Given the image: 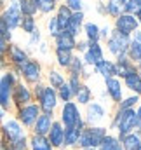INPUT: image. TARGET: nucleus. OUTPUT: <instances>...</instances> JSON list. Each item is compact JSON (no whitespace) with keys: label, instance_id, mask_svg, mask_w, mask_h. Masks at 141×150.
<instances>
[{"label":"nucleus","instance_id":"423d86ee","mask_svg":"<svg viewBox=\"0 0 141 150\" xmlns=\"http://www.w3.org/2000/svg\"><path fill=\"white\" fill-rule=\"evenodd\" d=\"M37 101H38L37 105L40 107V112L42 113H54V110L58 108V103H59L56 89H52L49 86L44 87V91L40 93V96L37 98Z\"/></svg>","mask_w":141,"mask_h":150},{"label":"nucleus","instance_id":"f257e3e1","mask_svg":"<svg viewBox=\"0 0 141 150\" xmlns=\"http://www.w3.org/2000/svg\"><path fill=\"white\" fill-rule=\"evenodd\" d=\"M138 126V120H136V110L134 108H129V110H117L113 115V120L110 124L111 129L117 131V138L120 140L122 136L129 134V133H134Z\"/></svg>","mask_w":141,"mask_h":150},{"label":"nucleus","instance_id":"052dcab7","mask_svg":"<svg viewBox=\"0 0 141 150\" xmlns=\"http://www.w3.org/2000/svg\"><path fill=\"white\" fill-rule=\"evenodd\" d=\"M0 147H2V138H0Z\"/></svg>","mask_w":141,"mask_h":150},{"label":"nucleus","instance_id":"c85d7f7f","mask_svg":"<svg viewBox=\"0 0 141 150\" xmlns=\"http://www.w3.org/2000/svg\"><path fill=\"white\" fill-rule=\"evenodd\" d=\"M71 18V11L66 7V5H61L59 11H58V16H56V21H58V26L61 32H65L68 28V23H70Z\"/></svg>","mask_w":141,"mask_h":150},{"label":"nucleus","instance_id":"a19ab883","mask_svg":"<svg viewBox=\"0 0 141 150\" xmlns=\"http://www.w3.org/2000/svg\"><path fill=\"white\" fill-rule=\"evenodd\" d=\"M66 84L70 86L71 93H73V96L77 94V91L80 89V86H82V79L80 77H75V75H70V79L66 80Z\"/></svg>","mask_w":141,"mask_h":150},{"label":"nucleus","instance_id":"f704fd0d","mask_svg":"<svg viewBox=\"0 0 141 150\" xmlns=\"http://www.w3.org/2000/svg\"><path fill=\"white\" fill-rule=\"evenodd\" d=\"M47 79H49V87H52V89H58L59 86H63L66 80H65V75L61 74L59 70H49V75H47Z\"/></svg>","mask_w":141,"mask_h":150},{"label":"nucleus","instance_id":"4468645a","mask_svg":"<svg viewBox=\"0 0 141 150\" xmlns=\"http://www.w3.org/2000/svg\"><path fill=\"white\" fill-rule=\"evenodd\" d=\"M105 87H106V94L110 96V100L118 105L122 101V98H124V86H122V82L117 77L105 79Z\"/></svg>","mask_w":141,"mask_h":150},{"label":"nucleus","instance_id":"c756f323","mask_svg":"<svg viewBox=\"0 0 141 150\" xmlns=\"http://www.w3.org/2000/svg\"><path fill=\"white\" fill-rule=\"evenodd\" d=\"M98 150H122V145L115 134H106L101 142V145L98 147Z\"/></svg>","mask_w":141,"mask_h":150},{"label":"nucleus","instance_id":"cd10ccee","mask_svg":"<svg viewBox=\"0 0 141 150\" xmlns=\"http://www.w3.org/2000/svg\"><path fill=\"white\" fill-rule=\"evenodd\" d=\"M120 145H122V150H136L141 145V140L136 133H129L120 138Z\"/></svg>","mask_w":141,"mask_h":150},{"label":"nucleus","instance_id":"dca6fc26","mask_svg":"<svg viewBox=\"0 0 141 150\" xmlns=\"http://www.w3.org/2000/svg\"><path fill=\"white\" fill-rule=\"evenodd\" d=\"M4 21V25L9 28V30H14L16 26H19L21 23V11H19V4H12L5 12L4 16L0 18Z\"/></svg>","mask_w":141,"mask_h":150},{"label":"nucleus","instance_id":"7ed1b4c3","mask_svg":"<svg viewBox=\"0 0 141 150\" xmlns=\"http://www.w3.org/2000/svg\"><path fill=\"white\" fill-rule=\"evenodd\" d=\"M59 122L63 127H85V122L82 119L80 108L75 101H66L61 107V113H59Z\"/></svg>","mask_w":141,"mask_h":150},{"label":"nucleus","instance_id":"a878e982","mask_svg":"<svg viewBox=\"0 0 141 150\" xmlns=\"http://www.w3.org/2000/svg\"><path fill=\"white\" fill-rule=\"evenodd\" d=\"M84 33H85V40L89 44H96L101 38V35H99V26L96 23H85L84 25Z\"/></svg>","mask_w":141,"mask_h":150},{"label":"nucleus","instance_id":"5701e85b","mask_svg":"<svg viewBox=\"0 0 141 150\" xmlns=\"http://www.w3.org/2000/svg\"><path fill=\"white\" fill-rule=\"evenodd\" d=\"M9 54H11V61L18 67V70L30 59L28 58V54L19 47V45H11V49H9Z\"/></svg>","mask_w":141,"mask_h":150},{"label":"nucleus","instance_id":"bb28decb","mask_svg":"<svg viewBox=\"0 0 141 150\" xmlns=\"http://www.w3.org/2000/svg\"><path fill=\"white\" fill-rule=\"evenodd\" d=\"M28 147L32 150H54L51 147L47 136H38V134H33L28 142Z\"/></svg>","mask_w":141,"mask_h":150},{"label":"nucleus","instance_id":"ea45409f","mask_svg":"<svg viewBox=\"0 0 141 150\" xmlns=\"http://www.w3.org/2000/svg\"><path fill=\"white\" fill-rule=\"evenodd\" d=\"M122 9L125 11V14H133V16H134V14L141 9V0H125Z\"/></svg>","mask_w":141,"mask_h":150},{"label":"nucleus","instance_id":"20e7f679","mask_svg":"<svg viewBox=\"0 0 141 150\" xmlns=\"http://www.w3.org/2000/svg\"><path fill=\"white\" fill-rule=\"evenodd\" d=\"M16 84H18V79L14 72H5L0 77V107L4 110L11 108V94Z\"/></svg>","mask_w":141,"mask_h":150},{"label":"nucleus","instance_id":"72a5a7b5","mask_svg":"<svg viewBox=\"0 0 141 150\" xmlns=\"http://www.w3.org/2000/svg\"><path fill=\"white\" fill-rule=\"evenodd\" d=\"M19 11L25 16H33L38 11V0H21L19 2Z\"/></svg>","mask_w":141,"mask_h":150},{"label":"nucleus","instance_id":"13d9d810","mask_svg":"<svg viewBox=\"0 0 141 150\" xmlns=\"http://www.w3.org/2000/svg\"><path fill=\"white\" fill-rule=\"evenodd\" d=\"M80 150H98V149H92V147H87V149H80Z\"/></svg>","mask_w":141,"mask_h":150},{"label":"nucleus","instance_id":"4d7b16f0","mask_svg":"<svg viewBox=\"0 0 141 150\" xmlns=\"http://www.w3.org/2000/svg\"><path fill=\"white\" fill-rule=\"evenodd\" d=\"M136 70H138V74H140V77H141V63L140 65H136Z\"/></svg>","mask_w":141,"mask_h":150},{"label":"nucleus","instance_id":"4be33fe9","mask_svg":"<svg viewBox=\"0 0 141 150\" xmlns=\"http://www.w3.org/2000/svg\"><path fill=\"white\" fill-rule=\"evenodd\" d=\"M84 127H65V140H63V147H77L78 143V138H80V133H82Z\"/></svg>","mask_w":141,"mask_h":150},{"label":"nucleus","instance_id":"e2e57ef3","mask_svg":"<svg viewBox=\"0 0 141 150\" xmlns=\"http://www.w3.org/2000/svg\"><path fill=\"white\" fill-rule=\"evenodd\" d=\"M0 5H2V0H0Z\"/></svg>","mask_w":141,"mask_h":150},{"label":"nucleus","instance_id":"09e8293b","mask_svg":"<svg viewBox=\"0 0 141 150\" xmlns=\"http://www.w3.org/2000/svg\"><path fill=\"white\" fill-rule=\"evenodd\" d=\"M5 51H7V40H4V38L0 37V56H2Z\"/></svg>","mask_w":141,"mask_h":150},{"label":"nucleus","instance_id":"6e6552de","mask_svg":"<svg viewBox=\"0 0 141 150\" xmlns=\"http://www.w3.org/2000/svg\"><path fill=\"white\" fill-rule=\"evenodd\" d=\"M85 107H87L85 119H84L85 126H99L106 119V115H108V110H106L101 103H98V101H91Z\"/></svg>","mask_w":141,"mask_h":150},{"label":"nucleus","instance_id":"8fccbe9b","mask_svg":"<svg viewBox=\"0 0 141 150\" xmlns=\"http://www.w3.org/2000/svg\"><path fill=\"white\" fill-rule=\"evenodd\" d=\"M136 120H138V126H136V129L141 126V107H138L136 108Z\"/></svg>","mask_w":141,"mask_h":150},{"label":"nucleus","instance_id":"412c9836","mask_svg":"<svg viewBox=\"0 0 141 150\" xmlns=\"http://www.w3.org/2000/svg\"><path fill=\"white\" fill-rule=\"evenodd\" d=\"M96 72L101 75L103 79H111V77H117V68H115V61H110V59H103L101 63H98L96 67Z\"/></svg>","mask_w":141,"mask_h":150},{"label":"nucleus","instance_id":"6ab92c4d","mask_svg":"<svg viewBox=\"0 0 141 150\" xmlns=\"http://www.w3.org/2000/svg\"><path fill=\"white\" fill-rule=\"evenodd\" d=\"M124 86L131 93H134L136 96H141V77L138 74V70H133L131 74H127L124 77Z\"/></svg>","mask_w":141,"mask_h":150},{"label":"nucleus","instance_id":"393cba45","mask_svg":"<svg viewBox=\"0 0 141 150\" xmlns=\"http://www.w3.org/2000/svg\"><path fill=\"white\" fill-rule=\"evenodd\" d=\"M82 25H84V12H71L70 23H68V32L73 37H77L82 32Z\"/></svg>","mask_w":141,"mask_h":150},{"label":"nucleus","instance_id":"37998d69","mask_svg":"<svg viewBox=\"0 0 141 150\" xmlns=\"http://www.w3.org/2000/svg\"><path fill=\"white\" fill-rule=\"evenodd\" d=\"M47 30H49V33L52 35V37H56L61 30H59V26H58V21H56V16L54 18H51V21L47 23Z\"/></svg>","mask_w":141,"mask_h":150},{"label":"nucleus","instance_id":"9d476101","mask_svg":"<svg viewBox=\"0 0 141 150\" xmlns=\"http://www.w3.org/2000/svg\"><path fill=\"white\" fill-rule=\"evenodd\" d=\"M38 115H40V107L37 103H28L25 107H19L18 119L16 120L19 124H23L25 127H33V124H35V120L38 119Z\"/></svg>","mask_w":141,"mask_h":150},{"label":"nucleus","instance_id":"39448f33","mask_svg":"<svg viewBox=\"0 0 141 150\" xmlns=\"http://www.w3.org/2000/svg\"><path fill=\"white\" fill-rule=\"evenodd\" d=\"M129 44H131V37L120 35L118 32H113V33L108 37V42H106L110 54H113L115 58H120V56H127V51H129Z\"/></svg>","mask_w":141,"mask_h":150},{"label":"nucleus","instance_id":"2f4dec72","mask_svg":"<svg viewBox=\"0 0 141 150\" xmlns=\"http://www.w3.org/2000/svg\"><path fill=\"white\" fill-rule=\"evenodd\" d=\"M84 68H85V65H84V59H82L80 56H75V54H73V58H71L70 67L66 68V70L70 72V75H75V77H80V75H82V72H84Z\"/></svg>","mask_w":141,"mask_h":150},{"label":"nucleus","instance_id":"f3484780","mask_svg":"<svg viewBox=\"0 0 141 150\" xmlns=\"http://www.w3.org/2000/svg\"><path fill=\"white\" fill-rule=\"evenodd\" d=\"M54 122V117L52 113H40L38 119L35 120L33 124V134H38V136H47L51 126Z\"/></svg>","mask_w":141,"mask_h":150},{"label":"nucleus","instance_id":"4c0bfd02","mask_svg":"<svg viewBox=\"0 0 141 150\" xmlns=\"http://www.w3.org/2000/svg\"><path fill=\"white\" fill-rule=\"evenodd\" d=\"M19 26H21V28H23V32H26V33H32V32H35V30H37L35 18H33V16H25V18H21V23H19Z\"/></svg>","mask_w":141,"mask_h":150},{"label":"nucleus","instance_id":"c03bdc74","mask_svg":"<svg viewBox=\"0 0 141 150\" xmlns=\"http://www.w3.org/2000/svg\"><path fill=\"white\" fill-rule=\"evenodd\" d=\"M66 7L70 9L71 12H82L84 4H82V0H68L66 2Z\"/></svg>","mask_w":141,"mask_h":150},{"label":"nucleus","instance_id":"0eeeda50","mask_svg":"<svg viewBox=\"0 0 141 150\" xmlns=\"http://www.w3.org/2000/svg\"><path fill=\"white\" fill-rule=\"evenodd\" d=\"M2 134H4V138H5V142H9V145L14 143V142H18V140H21V138H26L23 126H21L16 119H7V120H4Z\"/></svg>","mask_w":141,"mask_h":150},{"label":"nucleus","instance_id":"e433bc0d","mask_svg":"<svg viewBox=\"0 0 141 150\" xmlns=\"http://www.w3.org/2000/svg\"><path fill=\"white\" fill-rule=\"evenodd\" d=\"M138 103H140V96L133 94V96L122 98V101L118 103V108H117V110H129V108H134Z\"/></svg>","mask_w":141,"mask_h":150},{"label":"nucleus","instance_id":"58836bf2","mask_svg":"<svg viewBox=\"0 0 141 150\" xmlns=\"http://www.w3.org/2000/svg\"><path fill=\"white\" fill-rule=\"evenodd\" d=\"M122 4L118 2V0H110L108 4H106V12L110 14V16H113V18H117V16H120L122 14Z\"/></svg>","mask_w":141,"mask_h":150},{"label":"nucleus","instance_id":"ddd939ff","mask_svg":"<svg viewBox=\"0 0 141 150\" xmlns=\"http://www.w3.org/2000/svg\"><path fill=\"white\" fill-rule=\"evenodd\" d=\"M84 65L85 67H96L98 63H101L105 59V52H103V47L99 45V42L96 44H89L87 51L84 52Z\"/></svg>","mask_w":141,"mask_h":150},{"label":"nucleus","instance_id":"b1692460","mask_svg":"<svg viewBox=\"0 0 141 150\" xmlns=\"http://www.w3.org/2000/svg\"><path fill=\"white\" fill-rule=\"evenodd\" d=\"M73 100L77 105H89L92 101V89L87 84H82L80 89L77 91V94L73 96Z\"/></svg>","mask_w":141,"mask_h":150},{"label":"nucleus","instance_id":"5fc2aeb1","mask_svg":"<svg viewBox=\"0 0 141 150\" xmlns=\"http://www.w3.org/2000/svg\"><path fill=\"white\" fill-rule=\"evenodd\" d=\"M4 67H5V63H4V59L0 58V70H4Z\"/></svg>","mask_w":141,"mask_h":150},{"label":"nucleus","instance_id":"bf43d9fd","mask_svg":"<svg viewBox=\"0 0 141 150\" xmlns=\"http://www.w3.org/2000/svg\"><path fill=\"white\" fill-rule=\"evenodd\" d=\"M136 150H141V145H140V147H138V149H136Z\"/></svg>","mask_w":141,"mask_h":150},{"label":"nucleus","instance_id":"603ef678","mask_svg":"<svg viewBox=\"0 0 141 150\" xmlns=\"http://www.w3.org/2000/svg\"><path fill=\"white\" fill-rule=\"evenodd\" d=\"M134 40L141 42V32H134Z\"/></svg>","mask_w":141,"mask_h":150},{"label":"nucleus","instance_id":"c9c22d12","mask_svg":"<svg viewBox=\"0 0 141 150\" xmlns=\"http://www.w3.org/2000/svg\"><path fill=\"white\" fill-rule=\"evenodd\" d=\"M56 94H58V100L63 101V103H66V101H71V100H73V93H71L70 86H68L66 82L56 89Z\"/></svg>","mask_w":141,"mask_h":150},{"label":"nucleus","instance_id":"aec40b11","mask_svg":"<svg viewBox=\"0 0 141 150\" xmlns=\"http://www.w3.org/2000/svg\"><path fill=\"white\" fill-rule=\"evenodd\" d=\"M115 68H117V77H122L124 79L127 74H131L133 70H136V65L127 56H120L115 61Z\"/></svg>","mask_w":141,"mask_h":150},{"label":"nucleus","instance_id":"1a4fd4ad","mask_svg":"<svg viewBox=\"0 0 141 150\" xmlns=\"http://www.w3.org/2000/svg\"><path fill=\"white\" fill-rule=\"evenodd\" d=\"M138 19L133 16V14H120L117 16L115 19V32H118L120 35H125V37H131L136 30H138Z\"/></svg>","mask_w":141,"mask_h":150},{"label":"nucleus","instance_id":"473e14b6","mask_svg":"<svg viewBox=\"0 0 141 150\" xmlns=\"http://www.w3.org/2000/svg\"><path fill=\"white\" fill-rule=\"evenodd\" d=\"M71 58H73V52L71 51H63V49H56V61L61 68H68L71 63Z\"/></svg>","mask_w":141,"mask_h":150},{"label":"nucleus","instance_id":"680f3d73","mask_svg":"<svg viewBox=\"0 0 141 150\" xmlns=\"http://www.w3.org/2000/svg\"><path fill=\"white\" fill-rule=\"evenodd\" d=\"M118 2H120V0H118ZM120 4H122V2H120ZM122 5H124V4H122Z\"/></svg>","mask_w":141,"mask_h":150},{"label":"nucleus","instance_id":"7c9ffc66","mask_svg":"<svg viewBox=\"0 0 141 150\" xmlns=\"http://www.w3.org/2000/svg\"><path fill=\"white\" fill-rule=\"evenodd\" d=\"M127 58H129L134 65H140L141 63V42H138V40H131L129 51H127Z\"/></svg>","mask_w":141,"mask_h":150},{"label":"nucleus","instance_id":"0e129e2a","mask_svg":"<svg viewBox=\"0 0 141 150\" xmlns=\"http://www.w3.org/2000/svg\"><path fill=\"white\" fill-rule=\"evenodd\" d=\"M54 2H56V0H54Z\"/></svg>","mask_w":141,"mask_h":150},{"label":"nucleus","instance_id":"f03ea898","mask_svg":"<svg viewBox=\"0 0 141 150\" xmlns=\"http://www.w3.org/2000/svg\"><path fill=\"white\" fill-rule=\"evenodd\" d=\"M106 134H108V129L105 126H85L80 133L77 147H80V149H87V147L98 149Z\"/></svg>","mask_w":141,"mask_h":150},{"label":"nucleus","instance_id":"6e6d98bb","mask_svg":"<svg viewBox=\"0 0 141 150\" xmlns=\"http://www.w3.org/2000/svg\"><path fill=\"white\" fill-rule=\"evenodd\" d=\"M136 134L140 136V140H141V126H140V127H138V129H136Z\"/></svg>","mask_w":141,"mask_h":150},{"label":"nucleus","instance_id":"a211bd4d","mask_svg":"<svg viewBox=\"0 0 141 150\" xmlns=\"http://www.w3.org/2000/svg\"><path fill=\"white\" fill-rule=\"evenodd\" d=\"M56 49H63V51H71L73 52V49L77 47V37H73L68 30H65V32H59L56 37Z\"/></svg>","mask_w":141,"mask_h":150},{"label":"nucleus","instance_id":"9b49d317","mask_svg":"<svg viewBox=\"0 0 141 150\" xmlns=\"http://www.w3.org/2000/svg\"><path fill=\"white\" fill-rule=\"evenodd\" d=\"M18 72L23 75L25 80L30 82V84H38L42 80V67H40V63L35 61V59H28Z\"/></svg>","mask_w":141,"mask_h":150},{"label":"nucleus","instance_id":"2eb2a0df","mask_svg":"<svg viewBox=\"0 0 141 150\" xmlns=\"http://www.w3.org/2000/svg\"><path fill=\"white\" fill-rule=\"evenodd\" d=\"M47 140H49V143H51L52 149H58V150L63 149L65 127L61 126L59 120H54V122H52V126H51V129H49V133H47Z\"/></svg>","mask_w":141,"mask_h":150},{"label":"nucleus","instance_id":"a18cd8bd","mask_svg":"<svg viewBox=\"0 0 141 150\" xmlns=\"http://www.w3.org/2000/svg\"><path fill=\"white\" fill-rule=\"evenodd\" d=\"M30 35H32V38H30V45H37V44H40V32H38V28H37L35 32H32Z\"/></svg>","mask_w":141,"mask_h":150},{"label":"nucleus","instance_id":"864d4df0","mask_svg":"<svg viewBox=\"0 0 141 150\" xmlns=\"http://www.w3.org/2000/svg\"><path fill=\"white\" fill-rule=\"evenodd\" d=\"M136 19H138V23L141 25V9L138 11V12H136Z\"/></svg>","mask_w":141,"mask_h":150},{"label":"nucleus","instance_id":"f8f14e48","mask_svg":"<svg viewBox=\"0 0 141 150\" xmlns=\"http://www.w3.org/2000/svg\"><path fill=\"white\" fill-rule=\"evenodd\" d=\"M11 100H12V101H14L18 107H25V105L32 103V100H33V94H32V91H30V87H28L26 84H23V82H18V84L14 86V89H12Z\"/></svg>","mask_w":141,"mask_h":150},{"label":"nucleus","instance_id":"3c124183","mask_svg":"<svg viewBox=\"0 0 141 150\" xmlns=\"http://www.w3.org/2000/svg\"><path fill=\"white\" fill-rule=\"evenodd\" d=\"M4 117H5V110L0 107V122H4Z\"/></svg>","mask_w":141,"mask_h":150},{"label":"nucleus","instance_id":"de8ad7c7","mask_svg":"<svg viewBox=\"0 0 141 150\" xmlns=\"http://www.w3.org/2000/svg\"><path fill=\"white\" fill-rule=\"evenodd\" d=\"M99 35L101 38H108L111 35V32H110V26H105V28H99Z\"/></svg>","mask_w":141,"mask_h":150},{"label":"nucleus","instance_id":"49530a36","mask_svg":"<svg viewBox=\"0 0 141 150\" xmlns=\"http://www.w3.org/2000/svg\"><path fill=\"white\" fill-rule=\"evenodd\" d=\"M87 47H89V42H87V40H82V42H77V47H75V49H78L80 52H85Z\"/></svg>","mask_w":141,"mask_h":150},{"label":"nucleus","instance_id":"79ce46f5","mask_svg":"<svg viewBox=\"0 0 141 150\" xmlns=\"http://www.w3.org/2000/svg\"><path fill=\"white\" fill-rule=\"evenodd\" d=\"M54 9V0H38V11L51 12Z\"/></svg>","mask_w":141,"mask_h":150}]
</instances>
